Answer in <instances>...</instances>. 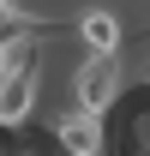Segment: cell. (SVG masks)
<instances>
[{
  "label": "cell",
  "mask_w": 150,
  "mask_h": 156,
  "mask_svg": "<svg viewBox=\"0 0 150 156\" xmlns=\"http://www.w3.org/2000/svg\"><path fill=\"white\" fill-rule=\"evenodd\" d=\"M144 90H150V72H144Z\"/></svg>",
  "instance_id": "obj_7"
},
{
  "label": "cell",
  "mask_w": 150,
  "mask_h": 156,
  "mask_svg": "<svg viewBox=\"0 0 150 156\" xmlns=\"http://www.w3.org/2000/svg\"><path fill=\"white\" fill-rule=\"evenodd\" d=\"M72 102L108 114L114 102H120V54H84L72 66Z\"/></svg>",
  "instance_id": "obj_1"
},
{
  "label": "cell",
  "mask_w": 150,
  "mask_h": 156,
  "mask_svg": "<svg viewBox=\"0 0 150 156\" xmlns=\"http://www.w3.org/2000/svg\"><path fill=\"white\" fill-rule=\"evenodd\" d=\"M72 36L84 54H120V42H126V24L114 6H78L72 12Z\"/></svg>",
  "instance_id": "obj_4"
},
{
  "label": "cell",
  "mask_w": 150,
  "mask_h": 156,
  "mask_svg": "<svg viewBox=\"0 0 150 156\" xmlns=\"http://www.w3.org/2000/svg\"><path fill=\"white\" fill-rule=\"evenodd\" d=\"M12 66H18V54H12V42H0V84L12 78Z\"/></svg>",
  "instance_id": "obj_6"
},
{
  "label": "cell",
  "mask_w": 150,
  "mask_h": 156,
  "mask_svg": "<svg viewBox=\"0 0 150 156\" xmlns=\"http://www.w3.org/2000/svg\"><path fill=\"white\" fill-rule=\"evenodd\" d=\"M24 30V12H18V0H0V42H12Z\"/></svg>",
  "instance_id": "obj_5"
},
{
  "label": "cell",
  "mask_w": 150,
  "mask_h": 156,
  "mask_svg": "<svg viewBox=\"0 0 150 156\" xmlns=\"http://www.w3.org/2000/svg\"><path fill=\"white\" fill-rule=\"evenodd\" d=\"M36 96H42V66L18 60V66H12V78L0 84V132H18V126H30Z\"/></svg>",
  "instance_id": "obj_3"
},
{
  "label": "cell",
  "mask_w": 150,
  "mask_h": 156,
  "mask_svg": "<svg viewBox=\"0 0 150 156\" xmlns=\"http://www.w3.org/2000/svg\"><path fill=\"white\" fill-rule=\"evenodd\" d=\"M54 138H60V156H108L102 114L96 108H78V102H66L54 114Z\"/></svg>",
  "instance_id": "obj_2"
}]
</instances>
